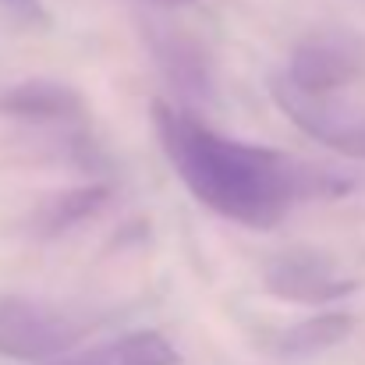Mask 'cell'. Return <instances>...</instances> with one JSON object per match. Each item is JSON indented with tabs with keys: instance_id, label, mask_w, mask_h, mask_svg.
I'll return each mask as SVG.
<instances>
[{
	"instance_id": "52a82bcc",
	"label": "cell",
	"mask_w": 365,
	"mask_h": 365,
	"mask_svg": "<svg viewBox=\"0 0 365 365\" xmlns=\"http://www.w3.org/2000/svg\"><path fill=\"white\" fill-rule=\"evenodd\" d=\"M153 53H156L163 75L170 78V86L185 100H210L213 96V68H210L202 43H195L192 36H181V32H156Z\"/></svg>"
},
{
	"instance_id": "ba28073f",
	"label": "cell",
	"mask_w": 365,
	"mask_h": 365,
	"mask_svg": "<svg viewBox=\"0 0 365 365\" xmlns=\"http://www.w3.org/2000/svg\"><path fill=\"white\" fill-rule=\"evenodd\" d=\"M178 362H181V355L163 334L138 330V334H124L118 341L96 344L89 351H78V355L50 359L43 365H178Z\"/></svg>"
},
{
	"instance_id": "8fae6325",
	"label": "cell",
	"mask_w": 365,
	"mask_h": 365,
	"mask_svg": "<svg viewBox=\"0 0 365 365\" xmlns=\"http://www.w3.org/2000/svg\"><path fill=\"white\" fill-rule=\"evenodd\" d=\"M4 11H11L14 18L29 21V25H46V7L43 0H0Z\"/></svg>"
},
{
	"instance_id": "277c9868",
	"label": "cell",
	"mask_w": 365,
	"mask_h": 365,
	"mask_svg": "<svg viewBox=\"0 0 365 365\" xmlns=\"http://www.w3.org/2000/svg\"><path fill=\"white\" fill-rule=\"evenodd\" d=\"M280 75L305 93H344L365 75V36L351 29H319L294 46Z\"/></svg>"
},
{
	"instance_id": "5b68a950",
	"label": "cell",
	"mask_w": 365,
	"mask_h": 365,
	"mask_svg": "<svg viewBox=\"0 0 365 365\" xmlns=\"http://www.w3.org/2000/svg\"><path fill=\"white\" fill-rule=\"evenodd\" d=\"M0 110L25 124L61 128V135L68 138V145L75 153L93 149V138L86 131V107H82L78 93H71L61 82H46V78L25 82V86L0 96Z\"/></svg>"
},
{
	"instance_id": "7a4b0ae2",
	"label": "cell",
	"mask_w": 365,
	"mask_h": 365,
	"mask_svg": "<svg viewBox=\"0 0 365 365\" xmlns=\"http://www.w3.org/2000/svg\"><path fill=\"white\" fill-rule=\"evenodd\" d=\"M89 330V319L32 302V298H0V355L14 362H50L68 355Z\"/></svg>"
},
{
	"instance_id": "6da1fadb",
	"label": "cell",
	"mask_w": 365,
	"mask_h": 365,
	"mask_svg": "<svg viewBox=\"0 0 365 365\" xmlns=\"http://www.w3.org/2000/svg\"><path fill=\"white\" fill-rule=\"evenodd\" d=\"M156 138L188 192L224 220L266 231L294 206L348 192V181L269 145L227 138L178 103L153 107Z\"/></svg>"
},
{
	"instance_id": "3957f363",
	"label": "cell",
	"mask_w": 365,
	"mask_h": 365,
	"mask_svg": "<svg viewBox=\"0 0 365 365\" xmlns=\"http://www.w3.org/2000/svg\"><path fill=\"white\" fill-rule=\"evenodd\" d=\"M269 89L277 107L319 145L351 160H365V107L344 100L341 93H305L280 71L273 75Z\"/></svg>"
},
{
	"instance_id": "7c38bea8",
	"label": "cell",
	"mask_w": 365,
	"mask_h": 365,
	"mask_svg": "<svg viewBox=\"0 0 365 365\" xmlns=\"http://www.w3.org/2000/svg\"><path fill=\"white\" fill-rule=\"evenodd\" d=\"M145 4H156V7H185V4H195V0H145Z\"/></svg>"
},
{
	"instance_id": "8992f818",
	"label": "cell",
	"mask_w": 365,
	"mask_h": 365,
	"mask_svg": "<svg viewBox=\"0 0 365 365\" xmlns=\"http://www.w3.org/2000/svg\"><path fill=\"white\" fill-rule=\"evenodd\" d=\"M266 287L287 302H337L355 291V280L344 277L323 252L312 248H294L280 252L266 266Z\"/></svg>"
},
{
	"instance_id": "30bf717a",
	"label": "cell",
	"mask_w": 365,
	"mask_h": 365,
	"mask_svg": "<svg viewBox=\"0 0 365 365\" xmlns=\"http://www.w3.org/2000/svg\"><path fill=\"white\" fill-rule=\"evenodd\" d=\"M110 199V192L103 188V185H93V188H75V192H68V195H61L53 206H46L43 210V217H39V224H43V235H61V231H68V227H75V224H82L86 217H93L103 202Z\"/></svg>"
},
{
	"instance_id": "9c48e42d",
	"label": "cell",
	"mask_w": 365,
	"mask_h": 365,
	"mask_svg": "<svg viewBox=\"0 0 365 365\" xmlns=\"http://www.w3.org/2000/svg\"><path fill=\"white\" fill-rule=\"evenodd\" d=\"M351 330H355L351 312H319V316L284 330L280 341H277V351L284 359H316V355L337 348L341 341H348Z\"/></svg>"
}]
</instances>
